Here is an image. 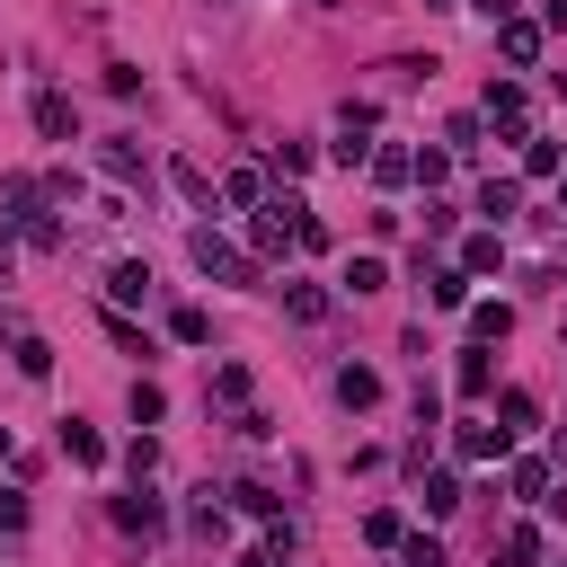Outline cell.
Segmentation results:
<instances>
[{"label": "cell", "mask_w": 567, "mask_h": 567, "mask_svg": "<svg viewBox=\"0 0 567 567\" xmlns=\"http://www.w3.org/2000/svg\"><path fill=\"white\" fill-rule=\"evenodd\" d=\"M425 302H435V311H461V266H435V275H425Z\"/></svg>", "instance_id": "obj_13"}, {"label": "cell", "mask_w": 567, "mask_h": 567, "mask_svg": "<svg viewBox=\"0 0 567 567\" xmlns=\"http://www.w3.org/2000/svg\"><path fill=\"white\" fill-rule=\"evenodd\" d=\"M186 257H195L204 275H222V284H257V266H249V257H240L222 231H213V222H204V231H186Z\"/></svg>", "instance_id": "obj_1"}, {"label": "cell", "mask_w": 567, "mask_h": 567, "mask_svg": "<svg viewBox=\"0 0 567 567\" xmlns=\"http://www.w3.org/2000/svg\"><path fill=\"white\" fill-rule=\"evenodd\" d=\"M523 178H558V142H532V152H523Z\"/></svg>", "instance_id": "obj_24"}, {"label": "cell", "mask_w": 567, "mask_h": 567, "mask_svg": "<svg viewBox=\"0 0 567 567\" xmlns=\"http://www.w3.org/2000/svg\"><path fill=\"white\" fill-rule=\"evenodd\" d=\"M98 160H107V178H142V152H133V142H107Z\"/></svg>", "instance_id": "obj_20"}, {"label": "cell", "mask_w": 567, "mask_h": 567, "mask_svg": "<svg viewBox=\"0 0 567 567\" xmlns=\"http://www.w3.org/2000/svg\"><path fill=\"white\" fill-rule=\"evenodd\" d=\"M62 453H71V461H89V470H98V461H107V444H98V435H89V425H81V417H71V425H62Z\"/></svg>", "instance_id": "obj_12"}, {"label": "cell", "mask_w": 567, "mask_h": 567, "mask_svg": "<svg viewBox=\"0 0 567 567\" xmlns=\"http://www.w3.org/2000/svg\"><path fill=\"white\" fill-rule=\"evenodd\" d=\"M169 178H178V195H186V204H213V186H204V169H195V160H178Z\"/></svg>", "instance_id": "obj_23"}, {"label": "cell", "mask_w": 567, "mask_h": 567, "mask_svg": "<svg viewBox=\"0 0 567 567\" xmlns=\"http://www.w3.org/2000/svg\"><path fill=\"white\" fill-rule=\"evenodd\" d=\"M496 257H506V249H496V231H479V240H470V249H461V266H470V275H487V266H496Z\"/></svg>", "instance_id": "obj_21"}, {"label": "cell", "mask_w": 567, "mask_h": 567, "mask_svg": "<svg viewBox=\"0 0 567 567\" xmlns=\"http://www.w3.org/2000/svg\"><path fill=\"white\" fill-rule=\"evenodd\" d=\"M399 558H408V567H453V558H444V541H425V532H408V541H399Z\"/></svg>", "instance_id": "obj_15"}, {"label": "cell", "mask_w": 567, "mask_h": 567, "mask_svg": "<svg viewBox=\"0 0 567 567\" xmlns=\"http://www.w3.org/2000/svg\"><path fill=\"white\" fill-rule=\"evenodd\" d=\"M532 558H541V532L515 523V532H506V567H532Z\"/></svg>", "instance_id": "obj_17"}, {"label": "cell", "mask_w": 567, "mask_h": 567, "mask_svg": "<svg viewBox=\"0 0 567 567\" xmlns=\"http://www.w3.org/2000/svg\"><path fill=\"white\" fill-rule=\"evenodd\" d=\"M496 45H506V62H532V53H541V27H532V19H506V27H496Z\"/></svg>", "instance_id": "obj_8"}, {"label": "cell", "mask_w": 567, "mask_h": 567, "mask_svg": "<svg viewBox=\"0 0 567 567\" xmlns=\"http://www.w3.org/2000/svg\"><path fill=\"white\" fill-rule=\"evenodd\" d=\"M470 10H479L487 27H506V19H515V0H470Z\"/></svg>", "instance_id": "obj_28"}, {"label": "cell", "mask_w": 567, "mask_h": 567, "mask_svg": "<svg viewBox=\"0 0 567 567\" xmlns=\"http://www.w3.org/2000/svg\"><path fill=\"white\" fill-rule=\"evenodd\" d=\"M364 541H382V550H399L408 532H399V515H364Z\"/></svg>", "instance_id": "obj_27"}, {"label": "cell", "mask_w": 567, "mask_h": 567, "mask_svg": "<svg viewBox=\"0 0 567 567\" xmlns=\"http://www.w3.org/2000/svg\"><path fill=\"white\" fill-rule=\"evenodd\" d=\"M373 178H382V186H399V178H417V160H408V152H373Z\"/></svg>", "instance_id": "obj_22"}, {"label": "cell", "mask_w": 567, "mask_h": 567, "mask_svg": "<svg viewBox=\"0 0 567 567\" xmlns=\"http://www.w3.org/2000/svg\"><path fill=\"white\" fill-rule=\"evenodd\" d=\"M284 311L311 328V319H328V293H319V284H284Z\"/></svg>", "instance_id": "obj_11"}, {"label": "cell", "mask_w": 567, "mask_h": 567, "mask_svg": "<svg viewBox=\"0 0 567 567\" xmlns=\"http://www.w3.org/2000/svg\"><path fill=\"white\" fill-rule=\"evenodd\" d=\"M0 275H10V222H0Z\"/></svg>", "instance_id": "obj_30"}, {"label": "cell", "mask_w": 567, "mask_h": 567, "mask_svg": "<svg viewBox=\"0 0 567 567\" xmlns=\"http://www.w3.org/2000/svg\"><path fill=\"white\" fill-rule=\"evenodd\" d=\"M19 373H27V382H45V373H53V354H45V337H19Z\"/></svg>", "instance_id": "obj_19"}, {"label": "cell", "mask_w": 567, "mask_h": 567, "mask_svg": "<svg viewBox=\"0 0 567 567\" xmlns=\"http://www.w3.org/2000/svg\"><path fill=\"white\" fill-rule=\"evenodd\" d=\"M337 284H346V293H382L390 266H382V257H346V275H337Z\"/></svg>", "instance_id": "obj_10"}, {"label": "cell", "mask_w": 567, "mask_h": 567, "mask_svg": "<svg viewBox=\"0 0 567 567\" xmlns=\"http://www.w3.org/2000/svg\"><path fill=\"white\" fill-rule=\"evenodd\" d=\"M506 444H515V435H506V425H487V417H470V425H461V453H470V461H496Z\"/></svg>", "instance_id": "obj_5"}, {"label": "cell", "mask_w": 567, "mask_h": 567, "mask_svg": "<svg viewBox=\"0 0 567 567\" xmlns=\"http://www.w3.org/2000/svg\"><path fill=\"white\" fill-rule=\"evenodd\" d=\"M523 116H532L523 81H496V89H487V124H506V133H523Z\"/></svg>", "instance_id": "obj_2"}, {"label": "cell", "mask_w": 567, "mask_h": 567, "mask_svg": "<svg viewBox=\"0 0 567 567\" xmlns=\"http://www.w3.org/2000/svg\"><path fill=\"white\" fill-rule=\"evenodd\" d=\"M71 124H81V116H71V98L45 89V98H36V133H45V142H71Z\"/></svg>", "instance_id": "obj_4"}, {"label": "cell", "mask_w": 567, "mask_h": 567, "mask_svg": "<svg viewBox=\"0 0 567 567\" xmlns=\"http://www.w3.org/2000/svg\"><path fill=\"white\" fill-rule=\"evenodd\" d=\"M558 195H567V178H558Z\"/></svg>", "instance_id": "obj_31"}, {"label": "cell", "mask_w": 567, "mask_h": 567, "mask_svg": "<svg viewBox=\"0 0 567 567\" xmlns=\"http://www.w3.org/2000/svg\"><path fill=\"white\" fill-rule=\"evenodd\" d=\"M470 328H479V337H506V328H515V311H506V302H479V311H470Z\"/></svg>", "instance_id": "obj_18"}, {"label": "cell", "mask_w": 567, "mask_h": 567, "mask_svg": "<svg viewBox=\"0 0 567 567\" xmlns=\"http://www.w3.org/2000/svg\"><path fill=\"white\" fill-rule=\"evenodd\" d=\"M515 204H523V186H515V178H487V195H479L487 222H515Z\"/></svg>", "instance_id": "obj_9"}, {"label": "cell", "mask_w": 567, "mask_h": 567, "mask_svg": "<svg viewBox=\"0 0 567 567\" xmlns=\"http://www.w3.org/2000/svg\"><path fill=\"white\" fill-rule=\"evenodd\" d=\"M337 399H346V408H373V399H382V373H373V364H346V373H337Z\"/></svg>", "instance_id": "obj_6"}, {"label": "cell", "mask_w": 567, "mask_h": 567, "mask_svg": "<svg viewBox=\"0 0 567 567\" xmlns=\"http://www.w3.org/2000/svg\"><path fill=\"white\" fill-rule=\"evenodd\" d=\"M116 523H124V532H160L169 515H160V496H152V487H133V496H116Z\"/></svg>", "instance_id": "obj_3"}, {"label": "cell", "mask_w": 567, "mask_h": 567, "mask_svg": "<svg viewBox=\"0 0 567 567\" xmlns=\"http://www.w3.org/2000/svg\"><path fill=\"white\" fill-rule=\"evenodd\" d=\"M453 506H461V479L435 470V479H425V515H453Z\"/></svg>", "instance_id": "obj_16"}, {"label": "cell", "mask_w": 567, "mask_h": 567, "mask_svg": "<svg viewBox=\"0 0 567 567\" xmlns=\"http://www.w3.org/2000/svg\"><path fill=\"white\" fill-rule=\"evenodd\" d=\"M515 496H550V470L541 461H515Z\"/></svg>", "instance_id": "obj_26"}, {"label": "cell", "mask_w": 567, "mask_h": 567, "mask_svg": "<svg viewBox=\"0 0 567 567\" xmlns=\"http://www.w3.org/2000/svg\"><path fill=\"white\" fill-rule=\"evenodd\" d=\"M169 328H178V346H204V337H213V319H204V311H178Z\"/></svg>", "instance_id": "obj_25"}, {"label": "cell", "mask_w": 567, "mask_h": 567, "mask_svg": "<svg viewBox=\"0 0 567 567\" xmlns=\"http://www.w3.org/2000/svg\"><path fill=\"white\" fill-rule=\"evenodd\" d=\"M532 417H541V408H532L523 390H506V399H496V425H506V435H523V425H532Z\"/></svg>", "instance_id": "obj_14"}, {"label": "cell", "mask_w": 567, "mask_h": 567, "mask_svg": "<svg viewBox=\"0 0 567 567\" xmlns=\"http://www.w3.org/2000/svg\"><path fill=\"white\" fill-rule=\"evenodd\" d=\"M240 567H275V550H249V558H240Z\"/></svg>", "instance_id": "obj_29"}, {"label": "cell", "mask_w": 567, "mask_h": 567, "mask_svg": "<svg viewBox=\"0 0 567 567\" xmlns=\"http://www.w3.org/2000/svg\"><path fill=\"white\" fill-rule=\"evenodd\" d=\"M107 293H116V302H152V266H142V257H124V266L107 275Z\"/></svg>", "instance_id": "obj_7"}]
</instances>
